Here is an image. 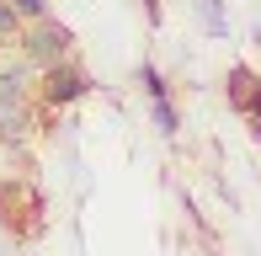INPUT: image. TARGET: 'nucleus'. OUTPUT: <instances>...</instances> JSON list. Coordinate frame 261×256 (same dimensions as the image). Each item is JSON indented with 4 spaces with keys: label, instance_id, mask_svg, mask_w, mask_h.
Segmentation results:
<instances>
[{
    "label": "nucleus",
    "instance_id": "obj_1",
    "mask_svg": "<svg viewBox=\"0 0 261 256\" xmlns=\"http://www.w3.org/2000/svg\"><path fill=\"white\" fill-rule=\"evenodd\" d=\"M96 91V75H91L80 59H59L48 69H38V107L43 112H64L75 101H86Z\"/></svg>",
    "mask_w": 261,
    "mask_h": 256
},
{
    "label": "nucleus",
    "instance_id": "obj_2",
    "mask_svg": "<svg viewBox=\"0 0 261 256\" xmlns=\"http://www.w3.org/2000/svg\"><path fill=\"white\" fill-rule=\"evenodd\" d=\"M16 54H21L32 69H48V64H59V59H75V27H64L59 16L27 21V32H21Z\"/></svg>",
    "mask_w": 261,
    "mask_h": 256
},
{
    "label": "nucleus",
    "instance_id": "obj_3",
    "mask_svg": "<svg viewBox=\"0 0 261 256\" xmlns=\"http://www.w3.org/2000/svg\"><path fill=\"white\" fill-rule=\"evenodd\" d=\"M256 91H261V75H256V64H229L224 69V101H229V112L234 118H245L251 112V101H256Z\"/></svg>",
    "mask_w": 261,
    "mask_h": 256
},
{
    "label": "nucleus",
    "instance_id": "obj_4",
    "mask_svg": "<svg viewBox=\"0 0 261 256\" xmlns=\"http://www.w3.org/2000/svg\"><path fill=\"white\" fill-rule=\"evenodd\" d=\"M21 32H27V16H21L11 0H0V54H6V48H16V43H21Z\"/></svg>",
    "mask_w": 261,
    "mask_h": 256
},
{
    "label": "nucleus",
    "instance_id": "obj_5",
    "mask_svg": "<svg viewBox=\"0 0 261 256\" xmlns=\"http://www.w3.org/2000/svg\"><path fill=\"white\" fill-rule=\"evenodd\" d=\"M149 118H155V128H160L165 139H176V134H181V112H176V101H171V96L149 101Z\"/></svg>",
    "mask_w": 261,
    "mask_h": 256
},
{
    "label": "nucleus",
    "instance_id": "obj_6",
    "mask_svg": "<svg viewBox=\"0 0 261 256\" xmlns=\"http://www.w3.org/2000/svg\"><path fill=\"white\" fill-rule=\"evenodd\" d=\"M139 86H144V96H149V101L171 96V80L160 75V64H155V59H144V64H139Z\"/></svg>",
    "mask_w": 261,
    "mask_h": 256
},
{
    "label": "nucleus",
    "instance_id": "obj_7",
    "mask_svg": "<svg viewBox=\"0 0 261 256\" xmlns=\"http://www.w3.org/2000/svg\"><path fill=\"white\" fill-rule=\"evenodd\" d=\"M197 16H203V27L213 32V38L229 32V21H224V0H197Z\"/></svg>",
    "mask_w": 261,
    "mask_h": 256
},
{
    "label": "nucleus",
    "instance_id": "obj_8",
    "mask_svg": "<svg viewBox=\"0 0 261 256\" xmlns=\"http://www.w3.org/2000/svg\"><path fill=\"white\" fill-rule=\"evenodd\" d=\"M11 6H16L27 21H43V16H54V11H48V0H11Z\"/></svg>",
    "mask_w": 261,
    "mask_h": 256
},
{
    "label": "nucleus",
    "instance_id": "obj_9",
    "mask_svg": "<svg viewBox=\"0 0 261 256\" xmlns=\"http://www.w3.org/2000/svg\"><path fill=\"white\" fill-rule=\"evenodd\" d=\"M245 128H251V139L261 144V91H256V101H251V112H245Z\"/></svg>",
    "mask_w": 261,
    "mask_h": 256
},
{
    "label": "nucleus",
    "instance_id": "obj_10",
    "mask_svg": "<svg viewBox=\"0 0 261 256\" xmlns=\"http://www.w3.org/2000/svg\"><path fill=\"white\" fill-rule=\"evenodd\" d=\"M139 6H144V21H149V27H165V6H160V0H139Z\"/></svg>",
    "mask_w": 261,
    "mask_h": 256
}]
</instances>
